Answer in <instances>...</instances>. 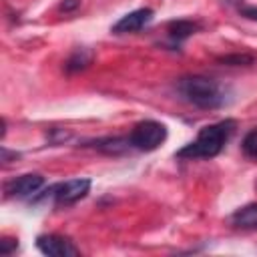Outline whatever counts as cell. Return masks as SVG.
Wrapping results in <instances>:
<instances>
[{"instance_id":"obj_16","label":"cell","mask_w":257,"mask_h":257,"mask_svg":"<svg viewBox=\"0 0 257 257\" xmlns=\"http://www.w3.org/2000/svg\"><path fill=\"white\" fill-rule=\"evenodd\" d=\"M78 6H80V0H64V2L60 4V10H64V12H70V10L78 8Z\"/></svg>"},{"instance_id":"obj_3","label":"cell","mask_w":257,"mask_h":257,"mask_svg":"<svg viewBox=\"0 0 257 257\" xmlns=\"http://www.w3.org/2000/svg\"><path fill=\"white\" fill-rule=\"evenodd\" d=\"M128 139H131L133 149H137V151H155L165 143L167 128H165V124H161L157 120H141L133 126Z\"/></svg>"},{"instance_id":"obj_15","label":"cell","mask_w":257,"mask_h":257,"mask_svg":"<svg viewBox=\"0 0 257 257\" xmlns=\"http://www.w3.org/2000/svg\"><path fill=\"white\" fill-rule=\"evenodd\" d=\"M239 12H241V16H245V18L257 22V8H255V6H241Z\"/></svg>"},{"instance_id":"obj_8","label":"cell","mask_w":257,"mask_h":257,"mask_svg":"<svg viewBox=\"0 0 257 257\" xmlns=\"http://www.w3.org/2000/svg\"><path fill=\"white\" fill-rule=\"evenodd\" d=\"M199 28H201V24H199L197 20H187V18H183V20H173V22H169L167 32H169L171 40L183 42V40H187L191 34H195Z\"/></svg>"},{"instance_id":"obj_12","label":"cell","mask_w":257,"mask_h":257,"mask_svg":"<svg viewBox=\"0 0 257 257\" xmlns=\"http://www.w3.org/2000/svg\"><path fill=\"white\" fill-rule=\"evenodd\" d=\"M241 147H243V153H245L247 157L257 159V128H253V131H249V133L245 135Z\"/></svg>"},{"instance_id":"obj_10","label":"cell","mask_w":257,"mask_h":257,"mask_svg":"<svg viewBox=\"0 0 257 257\" xmlns=\"http://www.w3.org/2000/svg\"><path fill=\"white\" fill-rule=\"evenodd\" d=\"M233 225L243 227V229H255L257 227V203L253 205H245L241 209H237L231 217Z\"/></svg>"},{"instance_id":"obj_7","label":"cell","mask_w":257,"mask_h":257,"mask_svg":"<svg viewBox=\"0 0 257 257\" xmlns=\"http://www.w3.org/2000/svg\"><path fill=\"white\" fill-rule=\"evenodd\" d=\"M42 185H44V177L36 175V173H30V175H22V177L12 179L10 183H6L4 193H6V197H30Z\"/></svg>"},{"instance_id":"obj_5","label":"cell","mask_w":257,"mask_h":257,"mask_svg":"<svg viewBox=\"0 0 257 257\" xmlns=\"http://www.w3.org/2000/svg\"><path fill=\"white\" fill-rule=\"evenodd\" d=\"M36 247L40 249V253H44L48 257H72V255H78V249L72 245V241L62 237V235H40L36 239Z\"/></svg>"},{"instance_id":"obj_4","label":"cell","mask_w":257,"mask_h":257,"mask_svg":"<svg viewBox=\"0 0 257 257\" xmlns=\"http://www.w3.org/2000/svg\"><path fill=\"white\" fill-rule=\"evenodd\" d=\"M90 191V179H70L64 183H58L50 189V197L56 205H74L80 199H84Z\"/></svg>"},{"instance_id":"obj_1","label":"cell","mask_w":257,"mask_h":257,"mask_svg":"<svg viewBox=\"0 0 257 257\" xmlns=\"http://www.w3.org/2000/svg\"><path fill=\"white\" fill-rule=\"evenodd\" d=\"M233 131H235V120H231V118L207 124L199 131V135L193 143L185 145L177 153V157L179 159H211V157H217L223 151L229 137L233 135Z\"/></svg>"},{"instance_id":"obj_2","label":"cell","mask_w":257,"mask_h":257,"mask_svg":"<svg viewBox=\"0 0 257 257\" xmlns=\"http://www.w3.org/2000/svg\"><path fill=\"white\" fill-rule=\"evenodd\" d=\"M179 92L199 108H221L227 102V88L207 76H187L179 82Z\"/></svg>"},{"instance_id":"obj_14","label":"cell","mask_w":257,"mask_h":257,"mask_svg":"<svg viewBox=\"0 0 257 257\" xmlns=\"http://www.w3.org/2000/svg\"><path fill=\"white\" fill-rule=\"evenodd\" d=\"M16 247H18V239H8V237H4V239L0 241V253H2V255H10Z\"/></svg>"},{"instance_id":"obj_9","label":"cell","mask_w":257,"mask_h":257,"mask_svg":"<svg viewBox=\"0 0 257 257\" xmlns=\"http://www.w3.org/2000/svg\"><path fill=\"white\" fill-rule=\"evenodd\" d=\"M92 147L98 149L100 153H106V155H120V153H126L128 149H133L128 137H106V139H98V141L92 143Z\"/></svg>"},{"instance_id":"obj_11","label":"cell","mask_w":257,"mask_h":257,"mask_svg":"<svg viewBox=\"0 0 257 257\" xmlns=\"http://www.w3.org/2000/svg\"><path fill=\"white\" fill-rule=\"evenodd\" d=\"M90 60H92V52L88 48H76L64 62V68H66V72H78V70L86 68L90 64Z\"/></svg>"},{"instance_id":"obj_13","label":"cell","mask_w":257,"mask_h":257,"mask_svg":"<svg viewBox=\"0 0 257 257\" xmlns=\"http://www.w3.org/2000/svg\"><path fill=\"white\" fill-rule=\"evenodd\" d=\"M221 62H225L229 66H241V64H251L253 56H249V54H229V56H223Z\"/></svg>"},{"instance_id":"obj_6","label":"cell","mask_w":257,"mask_h":257,"mask_svg":"<svg viewBox=\"0 0 257 257\" xmlns=\"http://www.w3.org/2000/svg\"><path fill=\"white\" fill-rule=\"evenodd\" d=\"M151 20H153L151 8H137V10L124 14L118 22H114V26L110 30L114 34H131V32H139L141 28H145Z\"/></svg>"}]
</instances>
